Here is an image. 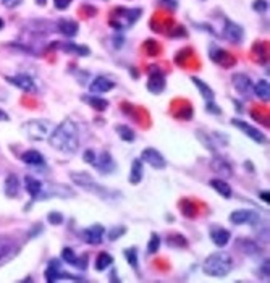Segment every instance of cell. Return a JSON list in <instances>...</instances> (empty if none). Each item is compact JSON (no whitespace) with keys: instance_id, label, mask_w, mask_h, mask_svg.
I'll list each match as a JSON object with an SVG mask.
<instances>
[{"instance_id":"obj_20","label":"cell","mask_w":270,"mask_h":283,"mask_svg":"<svg viewBox=\"0 0 270 283\" xmlns=\"http://www.w3.org/2000/svg\"><path fill=\"white\" fill-rule=\"evenodd\" d=\"M236 246H238V249H240L243 254L251 256V258H254V256H259V254L262 253V249L259 248L257 244L252 241V239H248V238L236 239Z\"/></svg>"},{"instance_id":"obj_36","label":"cell","mask_w":270,"mask_h":283,"mask_svg":"<svg viewBox=\"0 0 270 283\" xmlns=\"http://www.w3.org/2000/svg\"><path fill=\"white\" fill-rule=\"evenodd\" d=\"M178 241H180V248H184L188 244L186 238H183L181 235H170V236L167 238V243L170 244V246H173V248H175V244H177Z\"/></svg>"},{"instance_id":"obj_23","label":"cell","mask_w":270,"mask_h":283,"mask_svg":"<svg viewBox=\"0 0 270 283\" xmlns=\"http://www.w3.org/2000/svg\"><path fill=\"white\" fill-rule=\"evenodd\" d=\"M209 185L212 186V188L222 197H225V199H230V197H231V188H230L228 181H225V180H222V178H212V180L209 181Z\"/></svg>"},{"instance_id":"obj_11","label":"cell","mask_w":270,"mask_h":283,"mask_svg":"<svg viewBox=\"0 0 270 283\" xmlns=\"http://www.w3.org/2000/svg\"><path fill=\"white\" fill-rule=\"evenodd\" d=\"M224 36L226 41L231 42V44H241L243 39H245V31H243L240 24L233 23L231 20H225Z\"/></svg>"},{"instance_id":"obj_27","label":"cell","mask_w":270,"mask_h":283,"mask_svg":"<svg viewBox=\"0 0 270 283\" xmlns=\"http://www.w3.org/2000/svg\"><path fill=\"white\" fill-rule=\"evenodd\" d=\"M20 189V180L17 175H8L7 180H5V194L8 197H17Z\"/></svg>"},{"instance_id":"obj_46","label":"cell","mask_w":270,"mask_h":283,"mask_svg":"<svg viewBox=\"0 0 270 283\" xmlns=\"http://www.w3.org/2000/svg\"><path fill=\"white\" fill-rule=\"evenodd\" d=\"M165 3H170V0H165ZM172 5H173V7H178L177 2H172Z\"/></svg>"},{"instance_id":"obj_8","label":"cell","mask_w":270,"mask_h":283,"mask_svg":"<svg viewBox=\"0 0 270 283\" xmlns=\"http://www.w3.org/2000/svg\"><path fill=\"white\" fill-rule=\"evenodd\" d=\"M167 79L165 74L158 67H152L149 71V79H147V89L152 94H160L163 89H165Z\"/></svg>"},{"instance_id":"obj_47","label":"cell","mask_w":270,"mask_h":283,"mask_svg":"<svg viewBox=\"0 0 270 283\" xmlns=\"http://www.w3.org/2000/svg\"><path fill=\"white\" fill-rule=\"evenodd\" d=\"M38 5H45V0H38Z\"/></svg>"},{"instance_id":"obj_28","label":"cell","mask_w":270,"mask_h":283,"mask_svg":"<svg viewBox=\"0 0 270 283\" xmlns=\"http://www.w3.org/2000/svg\"><path fill=\"white\" fill-rule=\"evenodd\" d=\"M24 188L29 193V196L33 197V199H36V197H38L41 194V191H42V183L39 180L33 178V177H26L24 178Z\"/></svg>"},{"instance_id":"obj_5","label":"cell","mask_w":270,"mask_h":283,"mask_svg":"<svg viewBox=\"0 0 270 283\" xmlns=\"http://www.w3.org/2000/svg\"><path fill=\"white\" fill-rule=\"evenodd\" d=\"M139 18H141V8L118 7V8H115L110 23H112L115 29H123V28H130V26L135 24V21Z\"/></svg>"},{"instance_id":"obj_29","label":"cell","mask_w":270,"mask_h":283,"mask_svg":"<svg viewBox=\"0 0 270 283\" xmlns=\"http://www.w3.org/2000/svg\"><path fill=\"white\" fill-rule=\"evenodd\" d=\"M191 81L198 86V89H199V94L202 95V97L205 99V100H214V97H215V94H214V91H212V88L209 86V84H205L202 79H199L198 76H193L191 78Z\"/></svg>"},{"instance_id":"obj_30","label":"cell","mask_w":270,"mask_h":283,"mask_svg":"<svg viewBox=\"0 0 270 283\" xmlns=\"http://www.w3.org/2000/svg\"><path fill=\"white\" fill-rule=\"evenodd\" d=\"M252 91L256 93V95L257 97H261L262 100H269V97H270V84H269V81L267 79H261L256 86L252 88Z\"/></svg>"},{"instance_id":"obj_2","label":"cell","mask_w":270,"mask_h":283,"mask_svg":"<svg viewBox=\"0 0 270 283\" xmlns=\"http://www.w3.org/2000/svg\"><path fill=\"white\" fill-rule=\"evenodd\" d=\"M233 265L235 262H233L231 256L224 251H219V253L207 256V259L202 262V270L210 277H225L233 270Z\"/></svg>"},{"instance_id":"obj_18","label":"cell","mask_w":270,"mask_h":283,"mask_svg":"<svg viewBox=\"0 0 270 283\" xmlns=\"http://www.w3.org/2000/svg\"><path fill=\"white\" fill-rule=\"evenodd\" d=\"M113 88H115V83L112 81V79H109V78H105V76H99V78H96L91 83L89 91H91L92 94H104V93H109V91H112Z\"/></svg>"},{"instance_id":"obj_4","label":"cell","mask_w":270,"mask_h":283,"mask_svg":"<svg viewBox=\"0 0 270 283\" xmlns=\"http://www.w3.org/2000/svg\"><path fill=\"white\" fill-rule=\"evenodd\" d=\"M54 125L49 120H28L21 125V130L29 140L33 141H44L50 136Z\"/></svg>"},{"instance_id":"obj_9","label":"cell","mask_w":270,"mask_h":283,"mask_svg":"<svg viewBox=\"0 0 270 283\" xmlns=\"http://www.w3.org/2000/svg\"><path fill=\"white\" fill-rule=\"evenodd\" d=\"M92 165L97 168V172H99V173H102V175H110V173H113L115 170H116L115 160H113V157L110 156L109 152L96 154V159H94Z\"/></svg>"},{"instance_id":"obj_31","label":"cell","mask_w":270,"mask_h":283,"mask_svg":"<svg viewBox=\"0 0 270 283\" xmlns=\"http://www.w3.org/2000/svg\"><path fill=\"white\" fill-rule=\"evenodd\" d=\"M62 49H65L68 53H78V55L81 57H88L91 50H89V47H84V46H76L73 44V42H67V44H60Z\"/></svg>"},{"instance_id":"obj_3","label":"cell","mask_w":270,"mask_h":283,"mask_svg":"<svg viewBox=\"0 0 270 283\" xmlns=\"http://www.w3.org/2000/svg\"><path fill=\"white\" fill-rule=\"evenodd\" d=\"M70 178L76 186H79V188H83V189L89 191V193L102 197V199H105V201H113L115 194H120V193H115V191H112V189L105 188V186H102V185H99L97 181L86 172H71Z\"/></svg>"},{"instance_id":"obj_32","label":"cell","mask_w":270,"mask_h":283,"mask_svg":"<svg viewBox=\"0 0 270 283\" xmlns=\"http://www.w3.org/2000/svg\"><path fill=\"white\" fill-rule=\"evenodd\" d=\"M113 264V258L110 256L109 253H100L97 256V260H96V270L99 272H102L107 269L109 265H112Z\"/></svg>"},{"instance_id":"obj_43","label":"cell","mask_w":270,"mask_h":283,"mask_svg":"<svg viewBox=\"0 0 270 283\" xmlns=\"http://www.w3.org/2000/svg\"><path fill=\"white\" fill-rule=\"evenodd\" d=\"M2 2L3 7H7V8H15V7H18V5L23 2V0H0Z\"/></svg>"},{"instance_id":"obj_6","label":"cell","mask_w":270,"mask_h":283,"mask_svg":"<svg viewBox=\"0 0 270 283\" xmlns=\"http://www.w3.org/2000/svg\"><path fill=\"white\" fill-rule=\"evenodd\" d=\"M20 253V244L13 238L0 236V267L12 260Z\"/></svg>"},{"instance_id":"obj_40","label":"cell","mask_w":270,"mask_h":283,"mask_svg":"<svg viewBox=\"0 0 270 283\" xmlns=\"http://www.w3.org/2000/svg\"><path fill=\"white\" fill-rule=\"evenodd\" d=\"M54 5L57 10H67L71 5V0H54Z\"/></svg>"},{"instance_id":"obj_26","label":"cell","mask_w":270,"mask_h":283,"mask_svg":"<svg viewBox=\"0 0 270 283\" xmlns=\"http://www.w3.org/2000/svg\"><path fill=\"white\" fill-rule=\"evenodd\" d=\"M21 160L28 165H44V157L39 151H34V149H29L21 154Z\"/></svg>"},{"instance_id":"obj_21","label":"cell","mask_w":270,"mask_h":283,"mask_svg":"<svg viewBox=\"0 0 270 283\" xmlns=\"http://www.w3.org/2000/svg\"><path fill=\"white\" fill-rule=\"evenodd\" d=\"M209 57L214 63H217V65H222V67H226V60L230 58L228 53H226V50H224L219 46H210Z\"/></svg>"},{"instance_id":"obj_17","label":"cell","mask_w":270,"mask_h":283,"mask_svg":"<svg viewBox=\"0 0 270 283\" xmlns=\"http://www.w3.org/2000/svg\"><path fill=\"white\" fill-rule=\"evenodd\" d=\"M210 168H212L215 173H219L220 177H224V178H230L231 175H233L231 165L226 162L224 157H220V156H214L212 157V160H210Z\"/></svg>"},{"instance_id":"obj_16","label":"cell","mask_w":270,"mask_h":283,"mask_svg":"<svg viewBox=\"0 0 270 283\" xmlns=\"http://www.w3.org/2000/svg\"><path fill=\"white\" fill-rule=\"evenodd\" d=\"M231 84H233V88H235L241 95H245V97H248V95H251L252 88H254V86H252L251 78H248L246 74H241V73L233 74Z\"/></svg>"},{"instance_id":"obj_7","label":"cell","mask_w":270,"mask_h":283,"mask_svg":"<svg viewBox=\"0 0 270 283\" xmlns=\"http://www.w3.org/2000/svg\"><path fill=\"white\" fill-rule=\"evenodd\" d=\"M231 125H235L238 130H240L241 133H245V135L249 138V140H252L254 142L266 144V141H267L266 135H264L261 130H257L256 126H252V125H249V123H246V121L238 120V118H233V120H231Z\"/></svg>"},{"instance_id":"obj_41","label":"cell","mask_w":270,"mask_h":283,"mask_svg":"<svg viewBox=\"0 0 270 283\" xmlns=\"http://www.w3.org/2000/svg\"><path fill=\"white\" fill-rule=\"evenodd\" d=\"M94 159H96V152L92 151V149H88L86 152H84V156H83V160L86 164H91L92 165V162H94Z\"/></svg>"},{"instance_id":"obj_12","label":"cell","mask_w":270,"mask_h":283,"mask_svg":"<svg viewBox=\"0 0 270 283\" xmlns=\"http://www.w3.org/2000/svg\"><path fill=\"white\" fill-rule=\"evenodd\" d=\"M104 235H105V228L102 225H99V223H94V225H91L89 228L81 230V238L89 244H100L104 239Z\"/></svg>"},{"instance_id":"obj_39","label":"cell","mask_w":270,"mask_h":283,"mask_svg":"<svg viewBox=\"0 0 270 283\" xmlns=\"http://www.w3.org/2000/svg\"><path fill=\"white\" fill-rule=\"evenodd\" d=\"M47 220H49V223H52V225H60V223H63V215L60 212H50L49 215H47Z\"/></svg>"},{"instance_id":"obj_15","label":"cell","mask_w":270,"mask_h":283,"mask_svg":"<svg viewBox=\"0 0 270 283\" xmlns=\"http://www.w3.org/2000/svg\"><path fill=\"white\" fill-rule=\"evenodd\" d=\"M7 81L12 83L13 86L26 91V93H36V83L29 74H15V76H7Z\"/></svg>"},{"instance_id":"obj_22","label":"cell","mask_w":270,"mask_h":283,"mask_svg":"<svg viewBox=\"0 0 270 283\" xmlns=\"http://www.w3.org/2000/svg\"><path fill=\"white\" fill-rule=\"evenodd\" d=\"M58 26V31L63 34V36H67V37H73V36H76L78 34V23L76 21H73V20H60L57 23Z\"/></svg>"},{"instance_id":"obj_13","label":"cell","mask_w":270,"mask_h":283,"mask_svg":"<svg viewBox=\"0 0 270 283\" xmlns=\"http://www.w3.org/2000/svg\"><path fill=\"white\" fill-rule=\"evenodd\" d=\"M230 222L235 225H246V223H256L259 222V215L254 211L249 209H240L230 213Z\"/></svg>"},{"instance_id":"obj_45","label":"cell","mask_w":270,"mask_h":283,"mask_svg":"<svg viewBox=\"0 0 270 283\" xmlns=\"http://www.w3.org/2000/svg\"><path fill=\"white\" fill-rule=\"evenodd\" d=\"M261 199H262V201H266V202H269V199H270L269 191H262V193H261Z\"/></svg>"},{"instance_id":"obj_48","label":"cell","mask_w":270,"mask_h":283,"mask_svg":"<svg viewBox=\"0 0 270 283\" xmlns=\"http://www.w3.org/2000/svg\"><path fill=\"white\" fill-rule=\"evenodd\" d=\"M2 28H3V21L0 20V29H2Z\"/></svg>"},{"instance_id":"obj_14","label":"cell","mask_w":270,"mask_h":283,"mask_svg":"<svg viewBox=\"0 0 270 283\" xmlns=\"http://www.w3.org/2000/svg\"><path fill=\"white\" fill-rule=\"evenodd\" d=\"M62 259L65 260L67 264L78 267L79 270L88 269V254H83V256H79V258H78L76 253L71 248H65L62 251Z\"/></svg>"},{"instance_id":"obj_10","label":"cell","mask_w":270,"mask_h":283,"mask_svg":"<svg viewBox=\"0 0 270 283\" xmlns=\"http://www.w3.org/2000/svg\"><path fill=\"white\" fill-rule=\"evenodd\" d=\"M141 160L142 162H146L147 165H151V167L156 168V170L165 168V165H167L163 156L154 147H146L144 151L141 152Z\"/></svg>"},{"instance_id":"obj_1","label":"cell","mask_w":270,"mask_h":283,"mask_svg":"<svg viewBox=\"0 0 270 283\" xmlns=\"http://www.w3.org/2000/svg\"><path fill=\"white\" fill-rule=\"evenodd\" d=\"M49 144L58 152L73 156L79 149V130L73 120L67 118L58 125L49 136Z\"/></svg>"},{"instance_id":"obj_37","label":"cell","mask_w":270,"mask_h":283,"mask_svg":"<svg viewBox=\"0 0 270 283\" xmlns=\"http://www.w3.org/2000/svg\"><path fill=\"white\" fill-rule=\"evenodd\" d=\"M125 232H126L125 227H113L112 230H110V233H109L110 241H115V239H118L120 236H123Z\"/></svg>"},{"instance_id":"obj_19","label":"cell","mask_w":270,"mask_h":283,"mask_svg":"<svg viewBox=\"0 0 270 283\" xmlns=\"http://www.w3.org/2000/svg\"><path fill=\"white\" fill-rule=\"evenodd\" d=\"M230 238H231V235L228 230H225V228H222V227L210 228V239H212V243L215 244V246L224 248L225 244H228Z\"/></svg>"},{"instance_id":"obj_38","label":"cell","mask_w":270,"mask_h":283,"mask_svg":"<svg viewBox=\"0 0 270 283\" xmlns=\"http://www.w3.org/2000/svg\"><path fill=\"white\" fill-rule=\"evenodd\" d=\"M252 8L256 10L257 13H266L269 10V2L267 0H256V2L252 3Z\"/></svg>"},{"instance_id":"obj_42","label":"cell","mask_w":270,"mask_h":283,"mask_svg":"<svg viewBox=\"0 0 270 283\" xmlns=\"http://www.w3.org/2000/svg\"><path fill=\"white\" fill-rule=\"evenodd\" d=\"M205 109H207V112H210V114H217V115L222 114L220 107H217V105L212 102V100H207V104H205Z\"/></svg>"},{"instance_id":"obj_24","label":"cell","mask_w":270,"mask_h":283,"mask_svg":"<svg viewBox=\"0 0 270 283\" xmlns=\"http://www.w3.org/2000/svg\"><path fill=\"white\" fill-rule=\"evenodd\" d=\"M81 100H83V102H86L88 105H91L94 110L104 112V110L109 109V100L102 99V97H97V95H83Z\"/></svg>"},{"instance_id":"obj_33","label":"cell","mask_w":270,"mask_h":283,"mask_svg":"<svg viewBox=\"0 0 270 283\" xmlns=\"http://www.w3.org/2000/svg\"><path fill=\"white\" fill-rule=\"evenodd\" d=\"M115 131H116V135H118L125 142H133L135 141V131L131 130V128H128V126L118 125V126L115 128Z\"/></svg>"},{"instance_id":"obj_44","label":"cell","mask_w":270,"mask_h":283,"mask_svg":"<svg viewBox=\"0 0 270 283\" xmlns=\"http://www.w3.org/2000/svg\"><path fill=\"white\" fill-rule=\"evenodd\" d=\"M8 120H10V117L5 114L2 109H0V121H8Z\"/></svg>"},{"instance_id":"obj_35","label":"cell","mask_w":270,"mask_h":283,"mask_svg":"<svg viewBox=\"0 0 270 283\" xmlns=\"http://www.w3.org/2000/svg\"><path fill=\"white\" fill-rule=\"evenodd\" d=\"M160 248V236L158 235H151V239H149V244H147V251H149L151 254H154Z\"/></svg>"},{"instance_id":"obj_25","label":"cell","mask_w":270,"mask_h":283,"mask_svg":"<svg viewBox=\"0 0 270 283\" xmlns=\"http://www.w3.org/2000/svg\"><path fill=\"white\" fill-rule=\"evenodd\" d=\"M142 173H144V168H142V160H141V159H135V160H133V164H131L130 183H131V185L141 183Z\"/></svg>"},{"instance_id":"obj_34","label":"cell","mask_w":270,"mask_h":283,"mask_svg":"<svg viewBox=\"0 0 270 283\" xmlns=\"http://www.w3.org/2000/svg\"><path fill=\"white\" fill-rule=\"evenodd\" d=\"M123 256L126 258V262H128L135 270H137V249L130 248L123 251Z\"/></svg>"}]
</instances>
